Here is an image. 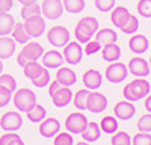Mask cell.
Masks as SVG:
<instances>
[{
  "label": "cell",
  "instance_id": "cell-1",
  "mask_svg": "<svg viewBox=\"0 0 151 145\" xmlns=\"http://www.w3.org/2000/svg\"><path fill=\"white\" fill-rule=\"evenodd\" d=\"M98 29H100L98 20L95 17L88 15V17H83L77 21V24H76V27H74V36H76V39H77V42L86 44L88 41H91L95 36Z\"/></svg>",
  "mask_w": 151,
  "mask_h": 145
},
{
  "label": "cell",
  "instance_id": "cell-2",
  "mask_svg": "<svg viewBox=\"0 0 151 145\" xmlns=\"http://www.w3.org/2000/svg\"><path fill=\"white\" fill-rule=\"evenodd\" d=\"M151 92V85L145 77H136L130 83H127L122 89V95L129 101H137L144 100L145 97Z\"/></svg>",
  "mask_w": 151,
  "mask_h": 145
},
{
  "label": "cell",
  "instance_id": "cell-3",
  "mask_svg": "<svg viewBox=\"0 0 151 145\" xmlns=\"http://www.w3.org/2000/svg\"><path fill=\"white\" fill-rule=\"evenodd\" d=\"M44 55V48L40 42L36 41H29L23 45L21 52L18 53L17 56V64L20 67H24L26 64L29 62H35V60H38L40 57H42Z\"/></svg>",
  "mask_w": 151,
  "mask_h": 145
},
{
  "label": "cell",
  "instance_id": "cell-4",
  "mask_svg": "<svg viewBox=\"0 0 151 145\" xmlns=\"http://www.w3.org/2000/svg\"><path fill=\"white\" fill-rule=\"evenodd\" d=\"M12 103L18 112H27L36 104V94L29 88H20L12 95Z\"/></svg>",
  "mask_w": 151,
  "mask_h": 145
},
{
  "label": "cell",
  "instance_id": "cell-5",
  "mask_svg": "<svg viewBox=\"0 0 151 145\" xmlns=\"http://www.w3.org/2000/svg\"><path fill=\"white\" fill-rule=\"evenodd\" d=\"M129 76V70H127V65L116 60V62H110L104 71V77L107 82L110 83H122Z\"/></svg>",
  "mask_w": 151,
  "mask_h": 145
},
{
  "label": "cell",
  "instance_id": "cell-6",
  "mask_svg": "<svg viewBox=\"0 0 151 145\" xmlns=\"http://www.w3.org/2000/svg\"><path fill=\"white\" fill-rule=\"evenodd\" d=\"M71 39V35L67 27L64 26H53L47 32V41L52 44L55 48H62L65 47Z\"/></svg>",
  "mask_w": 151,
  "mask_h": 145
},
{
  "label": "cell",
  "instance_id": "cell-7",
  "mask_svg": "<svg viewBox=\"0 0 151 145\" xmlns=\"http://www.w3.org/2000/svg\"><path fill=\"white\" fill-rule=\"evenodd\" d=\"M62 56H64V60L70 65H77L82 62V57H83V48L80 45V42L77 41H70L65 47H62Z\"/></svg>",
  "mask_w": 151,
  "mask_h": 145
},
{
  "label": "cell",
  "instance_id": "cell-8",
  "mask_svg": "<svg viewBox=\"0 0 151 145\" xmlns=\"http://www.w3.org/2000/svg\"><path fill=\"white\" fill-rule=\"evenodd\" d=\"M88 123L89 121H88V118L82 112H73L65 119V128L71 135H80L85 130V127L88 126Z\"/></svg>",
  "mask_w": 151,
  "mask_h": 145
},
{
  "label": "cell",
  "instance_id": "cell-9",
  "mask_svg": "<svg viewBox=\"0 0 151 145\" xmlns=\"http://www.w3.org/2000/svg\"><path fill=\"white\" fill-rule=\"evenodd\" d=\"M107 103L109 101L106 95L97 91H89V95L86 100V111H89L91 113H101L106 111Z\"/></svg>",
  "mask_w": 151,
  "mask_h": 145
},
{
  "label": "cell",
  "instance_id": "cell-10",
  "mask_svg": "<svg viewBox=\"0 0 151 145\" xmlns=\"http://www.w3.org/2000/svg\"><path fill=\"white\" fill-rule=\"evenodd\" d=\"M41 14L47 20H58L64 14V5L62 0H42Z\"/></svg>",
  "mask_w": 151,
  "mask_h": 145
},
{
  "label": "cell",
  "instance_id": "cell-11",
  "mask_svg": "<svg viewBox=\"0 0 151 145\" xmlns=\"http://www.w3.org/2000/svg\"><path fill=\"white\" fill-rule=\"evenodd\" d=\"M23 24H24V27H26L27 33L30 35V38H40V36L45 32V20L41 14L26 18Z\"/></svg>",
  "mask_w": 151,
  "mask_h": 145
},
{
  "label": "cell",
  "instance_id": "cell-12",
  "mask_svg": "<svg viewBox=\"0 0 151 145\" xmlns=\"http://www.w3.org/2000/svg\"><path fill=\"white\" fill-rule=\"evenodd\" d=\"M127 70L132 76L134 77H147L150 72H151V68H150V64L148 60H145L144 57L141 56H134L129 60L127 64Z\"/></svg>",
  "mask_w": 151,
  "mask_h": 145
},
{
  "label": "cell",
  "instance_id": "cell-13",
  "mask_svg": "<svg viewBox=\"0 0 151 145\" xmlns=\"http://www.w3.org/2000/svg\"><path fill=\"white\" fill-rule=\"evenodd\" d=\"M21 126H23V118L18 112L9 111L5 112V115L0 118V127L5 131H17L21 128Z\"/></svg>",
  "mask_w": 151,
  "mask_h": 145
},
{
  "label": "cell",
  "instance_id": "cell-14",
  "mask_svg": "<svg viewBox=\"0 0 151 145\" xmlns=\"http://www.w3.org/2000/svg\"><path fill=\"white\" fill-rule=\"evenodd\" d=\"M113 113H115V116L121 121H129L134 116L136 107H134L133 101L121 100V101L115 103V106H113Z\"/></svg>",
  "mask_w": 151,
  "mask_h": 145
},
{
  "label": "cell",
  "instance_id": "cell-15",
  "mask_svg": "<svg viewBox=\"0 0 151 145\" xmlns=\"http://www.w3.org/2000/svg\"><path fill=\"white\" fill-rule=\"evenodd\" d=\"M82 82H83V86L89 91H97L103 83V76L101 72L95 68L91 70H86L82 76Z\"/></svg>",
  "mask_w": 151,
  "mask_h": 145
},
{
  "label": "cell",
  "instance_id": "cell-16",
  "mask_svg": "<svg viewBox=\"0 0 151 145\" xmlns=\"http://www.w3.org/2000/svg\"><path fill=\"white\" fill-rule=\"evenodd\" d=\"M38 131L42 138H55L60 131V123L56 118H44L38 127Z\"/></svg>",
  "mask_w": 151,
  "mask_h": 145
},
{
  "label": "cell",
  "instance_id": "cell-17",
  "mask_svg": "<svg viewBox=\"0 0 151 145\" xmlns=\"http://www.w3.org/2000/svg\"><path fill=\"white\" fill-rule=\"evenodd\" d=\"M129 48H130V52H133L134 55L141 56L150 48V41H148V38L145 35L133 33L132 38L129 39Z\"/></svg>",
  "mask_w": 151,
  "mask_h": 145
},
{
  "label": "cell",
  "instance_id": "cell-18",
  "mask_svg": "<svg viewBox=\"0 0 151 145\" xmlns=\"http://www.w3.org/2000/svg\"><path fill=\"white\" fill-rule=\"evenodd\" d=\"M64 64H65V60H64V56H62L60 52H56L55 48L53 50H48V52H44L42 67H45L47 70H58Z\"/></svg>",
  "mask_w": 151,
  "mask_h": 145
},
{
  "label": "cell",
  "instance_id": "cell-19",
  "mask_svg": "<svg viewBox=\"0 0 151 145\" xmlns=\"http://www.w3.org/2000/svg\"><path fill=\"white\" fill-rule=\"evenodd\" d=\"M50 97H52L53 104H55L56 107L62 109V107L68 106V104L73 101V91H71V88H68V86H60L53 95H50Z\"/></svg>",
  "mask_w": 151,
  "mask_h": 145
},
{
  "label": "cell",
  "instance_id": "cell-20",
  "mask_svg": "<svg viewBox=\"0 0 151 145\" xmlns=\"http://www.w3.org/2000/svg\"><path fill=\"white\" fill-rule=\"evenodd\" d=\"M130 11L124 6H115L112 11H110V23L113 24L115 27L121 29L125 23L129 21L130 18Z\"/></svg>",
  "mask_w": 151,
  "mask_h": 145
},
{
  "label": "cell",
  "instance_id": "cell-21",
  "mask_svg": "<svg viewBox=\"0 0 151 145\" xmlns=\"http://www.w3.org/2000/svg\"><path fill=\"white\" fill-rule=\"evenodd\" d=\"M56 80L59 82L60 86L71 88L77 82V76H76L74 70H71L68 67H60V68H58V72H56Z\"/></svg>",
  "mask_w": 151,
  "mask_h": 145
},
{
  "label": "cell",
  "instance_id": "cell-22",
  "mask_svg": "<svg viewBox=\"0 0 151 145\" xmlns=\"http://www.w3.org/2000/svg\"><path fill=\"white\" fill-rule=\"evenodd\" d=\"M17 48V42L9 36H0V59H9L14 56Z\"/></svg>",
  "mask_w": 151,
  "mask_h": 145
},
{
  "label": "cell",
  "instance_id": "cell-23",
  "mask_svg": "<svg viewBox=\"0 0 151 145\" xmlns=\"http://www.w3.org/2000/svg\"><path fill=\"white\" fill-rule=\"evenodd\" d=\"M100 52H101L103 60H106V62H109V64L116 62V60H119V57H121V47L116 42L103 45V50H100Z\"/></svg>",
  "mask_w": 151,
  "mask_h": 145
},
{
  "label": "cell",
  "instance_id": "cell-24",
  "mask_svg": "<svg viewBox=\"0 0 151 145\" xmlns=\"http://www.w3.org/2000/svg\"><path fill=\"white\" fill-rule=\"evenodd\" d=\"M83 141L86 142H97L100 138H101V128H100V126L97 123H94V121H91V123H88V126L85 127V130L80 133Z\"/></svg>",
  "mask_w": 151,
  "mask_h": 145
},
{
  "label": "cell",
  "instance_id": "cell-25",
  "mask_svg": "<svg viewBox=\"0 0 151 145\" xmlns=\"http://www.w3.org/2000/svg\"><path fill=\"white\" fill-rule=\"evenodd\" d=\"M95 39L101 44V45H106V44H112V42H116L118 39V35L116 32L110 29V27H103V29H98L97 33H95Z\"/></svg>",
  "mask_w": 151,
  "mask_h": 145
},
{
  "label": "cell",
  "instance_id": "cell-26",
  "mask_svg": "<svg viewBox=\"0 0 151 145\" xmlns=\"http://www.w3.org/2000/svg\"><path fill=\"white\" fill-rule=\"evenodd\" d=\"M118 118L113 116V115H106L101 118V121H100V128H101L103 133H106V135H113L115 131H118Z\"/></svg>",
  "mask_w": 151,
  "mask_h": 145
},
{
  "label": "cell",
  "instance_id": "cell-27",
  "mask_svg": "<svg viewBox=\"0 0 151 145\" xmlns=\"http://www.w3.org/2000/svg\"><path fill=\"white\" fill-rule=\"evenodd\" d=\"M11 35H12V39H14L17 44H23L24 45L26 42L30 41V35L27 33V30H26V27H24L23 23H15Z\"/></svg>",
  "mask_w": 151,
  "mask_h": 145
},
{
  "label": "cell",
  "instance_id": "cell-28",
  "mask_svg": "<svg viewBox=\"0 0 151 145\" xmlns=\"http://www.w3.org/2000/svg\"><path fill=\"white\" fill-rule=\"evenodd\" d=\"M14 24H15L14 15H11L9 12L0 14V36L11 35L12 29H14Z\"/></svg>",
  "mask_w": 151,
  "mask_h": 145
},
{
  "label": "cell",
  "instance_id": "cell-29",
  "mask_svg": "<svg viewBox=\"0 0 151 145\" xmlns=\"http://www.w3.org/2000/svg\"><path fill=\"white\" fill-rule=\"evenodd\" d=\"M26 115H27V118H29L30 123L38 124V123H41L44 118H47V111H45L44 106H41V104L36 103V104L30 109V111L26 112Z\"/></svg>",
  "mask_w": 151,
  "mask_h": 145
},
{
  "label": "cell",
  "instance_id": "cell-30",
  "mask_svg": "<svg viewBox=\"0 0 151 145\" xmlns=\"http://www.w3.org/2000/svg\"><path fill=\"white\" fill-rule=\"evenodd\" d=\"M21 68H23L24 76H26L30 82H32L33 79H36V77L42 72V70H44V67H42L41 64H38V60H35V62H29V64H26V65L21 67Z\"/></svg>",
  "mask_w": 151,
  "mask_h": 145
},
{
  "label": "cell",
  "instance_id": "cell-31",
  "mask_svg": "<svg viewBox=\"0 0 151 145\" xmlns=\"http://www.w3.org/2000/svg\"><path fill=\"white\" fill-rule=\"evenodd\" d=\"M89 95V89H80L73 95V104L77 111H86V100Z\"/></svg>",
  "mask_w": 151,
  "mask_h": 145
},
{
  "label": "cell",
  "instance_id": "cell-32",
  "mask_svg": "<svg viewBox=\"0 0 151 145\" xmlns=\"http://www.w3.org/2000/svg\"><path fill=\"white\" fill-rule=\"evenodd\" d=\"M62 5H64V11L70 14H79L86 6L85 0H62Z\"/></svg>",
  "mask_w": 151,
  "mask_h": 145
},
{
  "label": "cell",
  "instance_id": "cell-33",
  "mask_svg": "<svg viewBox=\"0 0 151 145\" xmlns=\"http://www.w3.org/2000/svg\"><path fill=\"white\" fill-rule=\"evenodd\" d=\"M41 14V5L38 3H32V5H23L21 11H20V15L23 20H26L29 17H33V15H40Z\"/></svg>",
  "mask_w": 151,
  "mask_h": 145
},
{
  "label": "cell",
  "instance_id": "cell-34",
  "mask_svg": "<svg viewBox=\"0 0 151 145\" xmlns=\"http://www.w3.org/2000/svg\"><path fill=\"white\" fill-rule=\"evenodd\" d=\"M112 145H132V138L125 131H115L110 138Z\"/></svg>",
  "mask_w": 151,
  "mask_h": 145
},
{
  "label": "cell",
  "instance_id": "cell-35",
  "mask_svg": "<svg viewBox=\"0 0 151 145\" xmlns=\"http://www.w3.org/2000/svg\"><path fill=\"white\" fill-rule=\"evenodd\" d=\"M0 88H5L14 94L17 91V80L11 74H0Z\"/></svg>",
  "mask_w": 151,
  "mask_h": 145
},
{
  "label": "cell",
  "instance_id": "cell-36",
  "mask_svg": "<svg viewBox=\"0 0 151 145\" xmlns=\"http://www.w3.org/2000/svg\"><path fill=\"white\" fill-rule=\"evenodd\" d=\"M50 82H52V76H50V71H48L45 67H44V70H42L41 74L38 76L36 79L32 80L33 86H36V88H45V86H48Z\"/></svg>",
  "mask_w": 151,
  "mask_h": 145
},
{
  "label": "cell",
  "instance_id": "cell-37",
  "mask_svg": "<svg viewBox=\"0 0 151 145\" xmlns=\"http://www.w3.org/2000/svg\"><path fill=\"white\" fill-rule=\"evenodd\" d=\"M137 29H139V20H137V17H134V15H130L129 21L121 27V32L127 33V35H133V33L137 32Z\"/></svg>",
  "mask_w": 151,
  "mask_h": 145
},
{
  "label": "cell",
  "instance_id": "cell-38",
  "mask_svg": "<svg viewBox=\"0 0 151 145\" xmlns=\"http://www.w3.org/2000/svg\"><path fill=\"white\" fill-rule=\"evenodd\" d=\"M53 145H74V138L70 131H59L55 136Z\"/></svg>",
  "mask_w": 151,
  "mask_h": 145
},
{
  "label": "cell",
  "instance_id": "cell-39",
  "mask_svg": "<svg viewBox=\"0 0 151 145\" xmlns=\"http://www.w3.org/2000/svg\"><path fill=\"white\" fill-rule=\"evenodd\" d=\"M132 145H151V135L148 131H137L132 139Z\"/></svg>",
  "mask_w": 151,
  "mask_h": 145
},
{
  "label": "cell",
  "instance_id": "cell-40",
  "mask_svg": "<svg viewBox=\"0 0 151 145\" xmlns=\"http://www.w3.org/2000/svg\"><path fill=\"white\" fill-rule=\"evenodd\" d=\"M139 15L144 18H151V0H139L136 6Z\"/></svg>",
  "mask_w": 151,
  "mask_h": 145
},
{
  "label": "cell",
  "instance_id": "cell-41",
  "mask_svg": "<svg viewBox=\"0 0 151 145\" xmlns=\"http://www.w3.org/2000/svg\"><path fill=\"white\" fill-rule=\"evenodd\" d=\"M116 0H94V5L100 12H110L115 8Z\"/></svg>",
  "mask_w": 151,
  "mask_h": 145
},
{
  "label": "cell",
  "instance_id": "cell-42",
  "mask_svg": "<svg viewBox=\"0 0 151 145\" xmlns=\"http://www.w3.org/2000/svg\"><path fill=\"white\" fill-rule=\"evenodd\" d=\"M136 126H137V130L139 131H151V113H145V115H142L139 119H137V123H136Z\"/></svg>",
  "mask_w": 151,
  "mask_h": 145
},
{
  "label": "cell",
  "instance_id": "cell-43",
  "mask_svg": "<svg viewBox=\"0 0 151 145\" xmlns=\"http://www.w3.org/2000/svg\"><path fill=\"white\" fill-rule=\"evenodd\" d=\"M100 50H101V44H100L97 39H91V41H88V42L85 44L83 53L88 55V56H92V55L98 53Z\"/></svg>",
  "mask_w": 151,
  "mask_h": 145
},
{
  "label": "cell",
  "instance_id": "cell-44",
  "mask_svg": "<svg viewBox=\"0 0 151 145\" xmlns=\"http://www.w3.org/2000/svg\"><path fill=\"white\" fill-rule=\"evenodd\" d=\"M12 101V92L5 89V88H0V107H5Z\"/></svg>",
  "mask_w": 151,
  "mask_h": 145
},
{
  "label": "cell",
  "instance_id": "cell-45",
  "mask_svg": "<svg viewBox=\"0 0 151 145\" xmlns=\"http://www.w3.org/2000/svg\"><path fill=\"white\" fill-rule=\"evenodd\" d=\"M18 135L15 131H5V135L0 136V145H9Z\"/></svg>",
  "mask_w": 151,
  "mask_h": 145
},
{
  "label": "cell",
  "instance_id": "cell-46",
  "mask_svg": "<svg viewBox=\"0 0 151 145\" xmlns=\"http://www.w3.org/2000/svg\"><path fill=\"white\" fill-rule=\"evenodd\" d=\"M14 8V0H0V14L9 12Z\"/></svg>",
  "mask_w": 151,
  "mask_h": 145
},
{
  "label": "cell",
  "instance_id": "cell-47",
  "mask_svg": "<svg viewBox=\"0 0 151 145\" xmlns=\"http://www.w3.org/2000/svg\"><path fill=\"white\" fill-rule=\"evenodd\" d=\"M60 88V85H59V82L55 79V80H52V82H50L48 83V95H53L58 89Z\"/></svg>",
  "mask_w": 151,
  "mask_h": 145
},
{
  "label": "cell",
  "instance_id": "cell-48",
  "mask_svg": "<svg viewBox=\"0 0 151 145\" xmlns=\"http://www.w3.org/2000/svg\"><path fill=\"white\" fill-rule=\"evenodd\" d=\"M144 106H145V109H147V112L151 113V92L144 98Z\"/></svg>",
  "mask_w": 151,
  "mask_h": 145
},
{
  "label": "cell",
  "instance_id": "cell-49",
  "mask_svg": "<svg viewBox=\"0 0 151 145\" xmlns=\"http://www.w3.org/2000/svg\"><path fill=\"white\" fill-rule=\"evenodd\" d=\"M9 145H24V142H23V139H21L20 136H17V138H15L14 141H12Z\"/></svg>",
  "mask_w": 151,
  "mask_h": 145
},
{
  "label": "cell",
  "instance_id": "cell-50",
  "mask_svg": "<svg viewBox=\"0 0 151 145\" xmlns=\"http://www.w3.org/2000/svg\"><path fill=\"white\" fill-rule=\"evenodd\" d=\"M18 3H21V5H32V3H38V0H18Z\"/></svg>",
  "mask_w": 151,
  "mask_h": 145
},
{
  "label": "cell",
  "instance_id": "cell-51",
  "mask_svg": "<svg viewBox=\"0 0 151 145\" xmlns=\"http://www.w3.org/2000/svg\"><path fill=\"white\" fill-rule=\"evenodd\" d=\"M2 72H3V60L0 59V74H2Z\"/></svg>",
  "mask_w": 151,
  "mask_h": 145
},
{
  "label": "cell",
  "instance_id": "cell-52",
  "mask_svg": "<svg viewBox=\"0 0 151 145\" xmlns=\"http://www.w3.org/2000/svg\"><path fill=\"white\" fill-rule=\"evenodd\" d=\"M76 145H91V144H89V142H86V141H83V142H77Z\"/></svg>",
  "mask_w": 151,
  "mask_h": 145
},
{
  "label": "cell",
  "instance_id": "cell-53",
  "mask_svg": "<svg viewBox=\"0 0 151 145\" xmlns=\"http://www.w3.org/2000/svg\"><path fill=\"white\" fill-rule=\"evenodd\" d=\"M148 64H150V68H151V57H150V60H148Z\"/></svg>",
  "mask_w": 151,
  "mask_h": 145
},
{
  "label": "cell",
  "instance_id": "cell-54",
  "mask_svg": "<svg viewBox=\"0 0 151 145\" xmlns=\"http://www.w3.org/2000/svg\"><path fill=\"white\" fill-rule=\"evenodd\" d=\"M150 44H151V42H150Z\"/></svg>",
  "mask_w": 151,
  "mask_h": 145
}]
</instances>
